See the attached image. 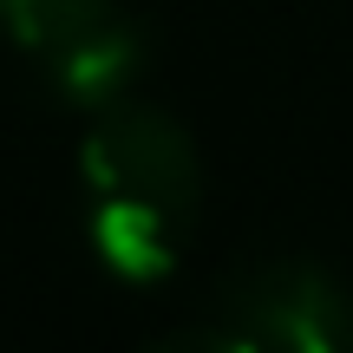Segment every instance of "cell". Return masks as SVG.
Here are the masks:
<instances>
[{"instance_id": "cell-1", "label": "cell", "mask_w": 353, "mask_h": 353, "mask_svg": "<svg viewBox=\"0 0 353 353\" xmlns=\"http://www.w3.org/2000/svg\"><path fill=\"white\" fill-rule=\"evenodd\" d=\"M85 236L99 262L125 281H157L176 268L190 229H196V144L157 105L112 99L99 105L85 151Z\"/></svg>"}, {"instance_id": "cell-2", "label": "cell", "mask_w": 353, "mask_h": 353, "mask_svg": "<svg viewBox=\"0 0 353 353\" xmlns=\"http://www.w3.org/2000/svg\"><path fill=\"white\" fill-rule=\"evenodd\" d=\"M0 33L72 105H112L144 72V26L125 0H0Z\"/></svg>"}, {"instance_id": "cell-3", "label": "cell", "mask_w": 353, "mask_h": 353, "mask_svg": "<svg viewBox=\"0 0 353 353\" xmlns=\"http://www.w3.org/2000/svg\"><path fill=\"white\" fill-rule=\"evenodd\" d=\"M216 321L242 353H341L353 347V294L327 268L262 255L216 288Z\"/></svg>"}]
</instances>
